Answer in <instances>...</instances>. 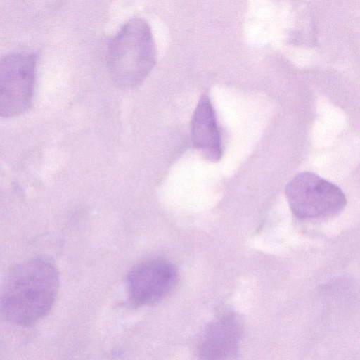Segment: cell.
<instances>
[{"label":"cell","mask_w":360,"mask_h":360,"mask_svg":"<svg viewBox=\"0 0 360 360\" xmlns=\"http://www.w3.org/2000/svg\"><path fill=\"white\" fill-rule=\"evenodd\" d=\"M177 271L174 265L162 260H150L137 264L127 277L131 303L139 307L158 302L174 288Z\"/></svg>","instance_id":"cell-5"},{"label":"cell","mask_w":360,"mask_h":360,"mask_svg":"<svg viewBox=\"0 0 360 360\" xmlns=\"http://www.w3.org/2000/svg\"><path fill=\"white\" fill-rule=\"evenodd\" d=\"M59 288V273L49 257L39 255L13 266L0 289V312L11 323L30 326L49 314Z\"/></svg>","instance_id":"cell-1"},{"label":"cell","mask_w":360,"mask_h":360,"mask_svg":"<svg viewBox=\"0 0 360 360\" xmlns=\"http://www.w3.org/2000/svg\"><path fill=\"white\" fill-rule=\"evenodd\" d=\"M37 56L12 53L0 58V117L19 115L31 106Z\"/></svg>","instance_id":"cell-4"},{"label":"cell","mask_w":360,"mask_h":360,"mask_svg":"<svg viewBox=\"0 0 360 360\" xmlns=\"http://www.w3.org/2000/svg\"><path fill=\"white\" fill-rule=\"evenodd\" d=\"M285 192L291 211L301 219H330L346 205L345 196L337 186L312 172L297 174Z\"/></svg>","instance_id":"cell-3"},{"label":"cell","mask_w":360,"mask_h":360,"mask_svg":"<svg viewBox=\"0 0 360 360\" xmlns=\"http://www.w3.org/2000/svg\"><path fill=\"white\" fill-rule=\"evenodd\" d=\"M240 333L235 315H226L212 322L200 338L198 360H229L236 352Z\"/></svg>","instance_id":"cell-6"},{"label":"cell","mask_w":360,"mask_h":360,"mask_svg":"<svg viewBox=\"0 0 360 360\" xmlns=\"http://www.w3.org/2000/svg\"><path fill=\"white\" fill-rule=\"evenodd\" d=\"M155 43L148 23L134 18L127 22L111 41L108 63L114 82L130 89L139 85L153 68Z\"/></svg>","instance_id":"cell-2"},{"label":"cell","mask_w":360,"mask_h":360,"mask_svg":"<svg viewBox=\"0 0 360 360\" xmlns=\"http://www.w3.org/2000/svg\"><path fill=\"white\" fill-rule=\"evenodd\" d=\"M191 136L194 148L212 162L222 154L221 137L214 108L210 97L204 94L199 100L191 120Z\"/></svg>","instance_id":"cell-7"}]
</instances>
